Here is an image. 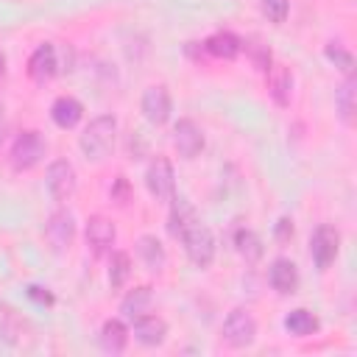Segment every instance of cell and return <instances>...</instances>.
<instances>
[{
  "instance_id": "7a4b0ae2",
  "label": "cell",
  "mask_w": 357,
  "mask_h": 357,
  "mask_svg": "<svg viewBox=\"0 0 357 357\" xmlns=\"http://www.w3.org/2000/svg\"><path fill=\"white\" fill-rule=\"evenodd\" d=\"M178 240L184 243V251H187V257H190V262H192L195 268L204 271V268L212 265V259H215V237H212L209 226H204L198 218H192V220L181 229Z\"/></svg>"
},
{
  "instance_id": "4dcf8cb0",
  "label": "cell",
  "mask_w": 357,
  "mask_h": 357,
  "mask_svg": "<svg viewBox=\"0 0 357 357\" xmlns=\"http://www.w3.org/2000/svg\"><path fill=\"white\" fill-rule=\"evenodd\" d=\"M28 296L31 298H36V301H45V304H50L53 298H50V293H42V287H36V284H31L28 287Z\"/></svg>"
},
{
  "instance_id": "30bf717a",
  "label": "cell",
  "mask_w": 357,
  "mask_h": 357,
  "mask_svg": "<svg viewBox=\"0 0 357 357\" xmlns=\"http://www.w3.org/2000/svg\"><path fill=\"white\" fill-rule=\"evenodd\" d=\"M268 282H271V287H273L279 296L296 293V290H298V268H296V262L287 259V257L273 259L271 268H268Z\"/></svg>"
},
{
  "instance_id": "83f0119b",
  "label": "cell",
  "mask_w": 357,
  "mask_h": 357,
  "mask_svg": "<svg viewBox=\"0 0 357 357\" xmlns=\"http://www.w3.org/2000/svg\"><path fill=\"white\" fill-rule=\"evenodd\" d=\"M248 50H251L254 67H257L259 73H268V70H271V50L262 47V45H248Z\"/></svg>"
},
{
  "instance_id": "2e32d148",
  "label": "cell",
  "mask_w": 357,
  "mask_h": 357,
  "mask_svg": "<svg viewBox=\"0 0 357 357\" xmlns=\"http://www.w3.org/2000/svg\"><path fill=\"white\" fill-rule=\"evenodd\" d=\"M50 117H53V123H56L59 128H73V126H78V120L84 117V106H81L78 98H73V95H61V98L53 100V106H50Z\"/></svg>"
},
{
  "instance_id": "3957f363",
  "label": "cell",
  "mask_w": 357,
  "mask_h": 357,
  "mask_svg": "<svg viewBox=\"0 0 357 357\" xmlns=\"http://www.w3.org/2000/svg\"><path fill=\"white\" fill-rule=\"evenodd\" d=\"M45 153H47V142L42 139V134L39 131H22L17 139H14V145H11V167L14 170H31V167H36L42 159H45Z\"/></svg>"
},
{
  "instance_id": "d6a6232c",
  "label": "cell",
  "mask_w": 357,
  "mask_h": 357,
  "mask_svg": "<svg viewBox=\"0 0 357 357\" xmlns=\"http://www.w3.org/2000/svg\"><path fill=\"white\" fill-rule=\"evenodd\" d=\"M3 128H6V123H3V117H0V142H3Z\"/></svg>"
},
{
  "instance_id": "7402d4cb",
  "label": "cell",
  "mask_w": 357,
  "mask_h": 357,
  "mask_svg": "<svg viewBox=\"0 0 357 357\" xmlns=\"http://www.w3.org/2000/svg\"><path fill=\"white\" fill-rule=\"evenodd\" d=\"M151 301H153V293H151V287H148V284H142V287H134V290H131V293L123 298V304H120V312H123V318L134 321V318H139V315H145V312H148Z\"/></svg>"
},
{
  "instance_id": "1f68e13d",
  "label": "cell",
  "mask_w": 357,
  "mask_h": 357,
  "mask_svg": "<svg viewBox=\"0 0 357 357\" xmlns=\"http://www.w3.org/2000/svg\"><path fill=\"white\" fill-rule=\"evenodd\" d=\"M3 67H6V56L0 53V75H3Z\"/></svg>"
},
{
  "instance_id": "4316f807",
  "label": "cell",
  "mask_w": 357,
  "mask_h": 357,
  "mask_svg": "<svg viewBox=\"0 0 357 357\" xmlns=\"http://www.w3.org/2000/svg\"><path fill=\"white\" fill-rule=\"evenodd\" d=\"M262 14L271 22L282 25L287 20V14H290V0H262Z\"/></svg>"
},
{
  "instance_id": "277c9868",
  "label": "cell",
  "mask_w": 357,
  "mask_h": 357,
  "mask_svg": "<svg viewBox=\"0 0 357 357\" xmlns=\"http://www.w3.org/2000/svg\"><path fill=\"white\" fill-rule=\"evenodd\" d=\"M254 337H257V321H254V315L245 307L231 310L226 315V321H223V340L229 346H234V349H245V346L254 343Z\"/></svg>"
},
{
  "instance_id": "5b68a950",
  "label": "cell",
  "mask_w": 357,
  "mask_h": 357,
  "mask_svg": "<svg viewBox=\"0 0 357 357\" xmlns=\"http://www.w3.org/2000/svg\"><path fill=\"white\" fill-rule=\"evenodd\" d=\"M145 187L156 201H170L176 195V173L165 156H156L145 170Z\"/></svg>"
},
{
  "instance_id": "484cf974",
  "label": "cell",
  "mask_w": 357,
  "mask_h": 357,
  "mask_svg": "<svg viewBox=\"0 0 357 357\" xmlns=\"http://www.w3.org/2000/svg\"><path fill=\"white\" fill-rule=\"evenodd\" d=\"M324 53H326V59H329L337 70H343L346 75H351V73H354V56H351L346 47H340L337 42H329Z\"/></svg>"
},
{
  "instance_id": "6da1fadb",
  "label": "cell",
  "mask_w": 357,
  "mask_h": 357,
  "mask_svg": "<svg viewBox=\"0 0 357 357\" xmlns=\"http://www.w3.org/2000/svg\"><path fill=\"white\" fill-rule=\"evenodd\" d=\"M114 137H117V120L112 114H100V117L89 120V126L81 134V139H78L81 153L89 162H103L109 156V151L114 148Z\"/></svg>"
},
{
  "instance_id": "5bb4252c",
  "label": "cell",
  "mask_w": 357,
  "mask_h": 357,
  "mask_svg": "<svg viewBox=\"0 0 357 357\" xmlns=\"http://www.w3.org/2000/svg\"><path fill=\"white\" fill-rule=\"evenodd\" d=\"M137 257L142 259V265L151 271V273H159L167 262V251L162 245V240L156 234H142L137 240Z\"/></svg>"
},
{
  "instance_id": "603a6c76",
  "label": "cell",
  "mask_w": 357,
  "mask_h": 357,
  "mask_svg": "<svg viewBox=\"0 0 357 357\" xmlns=\"http://www.w3.org/2000/svg\"><path fill=\"white\" fill-rule=\"evenodd\" d=\"M284 329L290 335H296V337H307V335L318 332V318L310 310L298 307V310H293V312L284 315Z\"/></svg>"
},
{
  "instance_id": "52a82bcc",
  "label": "cell",
  "mask_w": 357,
  "mask_h": 357,
  "mask_svg": "<svg viewBox=\"0 0 357 357\" xmlns=\"http://www.w3.org/2000/svg\"><path fill=\"white\" fill-rule=\"evenodd\" d=\"M45 184H47L50 198L59 201V204H64V201L75 192V170H73V165H70L67 159H56V162H50Z\"/></svg>"
},
{
  "instance_id": "cb8c5ba5",
  "label": "cell",
  "mask_w": 357,
  "mask_h": 357,
  "mask_svg": "<svg viewBox=\"0 0 357 357\" xmlns=\"http://www.w3.org/2000/svg\"><path fill=\"white\" fill-rule=\"evenodd\" d=\"M170 201H173V206H170L167 229H170V234H173V237H178V234H181V229L195 218V209H192V206L187 204V198H181V195H178V198L173 195Z\"/></svg>"
},
{
  "instance_id": "4fadbf2b",
  "label": "cell",
  "mask_w": 357,
  "mask_h": 357,
  "mask_svg": "<svg viewBox=\"0 0 357 357\" xmlns=\"http://www.w3.org/2000/svg\"><path fill=\"white\" fill-rule=\"evenodd\" d=\"M56 47L50 45V42H45V45H39L33 53H31V59H28V75L33 78V81H39V84H45V81H50L53 75H56Z\"/></svg>"
},
{
  "instance_id": "d4e9b609",
  "label": "cell",
  "mask_w": 357,
  "mask_h": 357,
  "mask_svg": "<svg viewBox=\"0 0 357 357\" xmlns=\"http://www.w3.org/2000/svg\"><path fill=\"white\" fill-rule=\"evenodd\" d=\"M128 276H131V257L126 251H112V257H109V284L117 290L128 282Z\"/></svg>"
},
{
  "instance_id": "8fae6325",
  "label": "cell",
  "mask_w": 357,
  "mask_h": 357,
  "mask_svg": "<svg viewBox=\"0 0 357 357\" xmlns=\"http://www.w3.org/2000/svg\"><path fill=\"white\" fill-rule=\"evenodd\" d=\"M142 114L153 126H162L170 117V92H167V86L156 84V86L145 89V95H142Z\"/></svg>"
},
{
  "instance_id": "9c48e42d",
  "label": "cell",
  "mask_w": 357,
  "mask_h": 357,
  "mask_svg": "<svg viewBox=\"0 0 357 357\" xmlns=\"http://www.w3.org/2000/svg\"><path fill=\"white\" fill-rule=\"evenodd\" d=\"M173 145H176L178 156L195 159L204 151V131L192 120H178L173 128Z\"/></svg>"
},
{
  "instance_id": "ba28073f",
  "label": "cell",
  "mask_w": 357,
  "mask_h": 357,
  "mask_svg": "<svg viewBox=\"0 0 357 357\" xmlns=\"http://www.w3.org/2000/svg\"><path fill=\"white\" fill-rule=\"evenodd\" d=\"M114 237H117V231H114V223H112L109 218L92 215V218L86 220V245L92 248L95 257L109 254L112 245H114Z\"/></svg>"
},
{
  "instance_id": "9a60e30c",
  "label": "cell",
  "mask_w": 357,
  "mask_h": 357,
  "mask_svg": "<svg viewBox=\"0 0 357 357\" xmlns=\"http://www.w3.org/2000/svg\"><path fill=\"white\" fill-rule=\"evenodd\" d=\"M134 337L142 346H162L167 337V324L159 315H139L134 318Z\"/></svg>"
},
{
  "instance_id": "ffe728a7",
  "label": "cell",
  "mask_w": 357,
  "mask_h": 357,
  "mask_svg": "<svg viewBox=\"0 0 357 357\" xmlns=\"http://www.w3.org/2000/svg\"><path fill=\"white\" fill-rule=\"evenodd\" d=\"M354 98H357V81H354V75H346V81L335 92V106L346 126H351V120H354V103H357Z\"/></svg>"
},
{
  "instance_id": "f546056e",
  "label": "cell",
  "mask_w": 357,
  "mask_h": 357,
  "mask_svg": "<svg viewBox=\"0 0 357 357\" xmlns=\"http://www.w3.org/2000/svg\"><path fill=\"white\" fill-rule=\"evenodd\" d=\"M290 234H293V220H287V218H282V220L276 223V237H279V240L284 243V240H287Z\"/></svg>"
},
{
  "instance_id": "44dd1931",
  "label": "cell",
  "mask_w": 357,
  "mask_h": 357,
  "mask_svg": "<svg viewBox=\"0 0 357 357\" xmlns=\"http://www.w3.org/2000/svg\"><path fill=\"white\" fill-rule=\"evenodd\" d=\"M234 248L245 262H259L262 251H265V245L254 229H237L234 231Z\"/></svg>"
},
{
  "instance_id": "e0dca14e",
  "label": "cell",
  "mask_w": 357,
  "mask_h": 357,
  "mask_svg": "<svg viewBox=\"0 0 357 357\" xmlns=\"http://www.w3.org/2000/svg\"><path fill=\"white\" fill-rule=\"evenodd\" d=\"M204 50L209 53V56H215V59H237L240 56V50H243V39L240 36H234L231 31H218V33H212L206 42H204Z\"/></svg>"
},
{
  "instance_id": "ac0fdd59",
  "label": "cell",
  "mask_w": 357,
  "mask_h": 357,
  "mask_svg": "<svg viewBox=\"0 0 357 357\" xmlns=\"http://www.w3.org/2000/svg\"><path fill=\"white\" fill-rule=\"evenodd\" d=\"M271 81H268V92L273 98L276 106H287L290 98H293V73L287 67H271Z\"/></svg>"
},
{
  "instance_id": "7c38bea8",
  "label": "cell",
  "mask_w": 357,
  "mask_h": 357,
  "mask_svg": "<svg viewBox=\"0 0 357 357\" xmlns=\"http://www.w3.org/2000/svg\"><path fill=\"white\" fill-rule=\"evenodd\" d=\"M45 234H47V240L53 243V248H56V251L70 248V243H73V237H75V218H73L67 209L53 212V215L47 218Z\"/></svg>"
},
{
  "instance_id": "8992f818",
  "label": "cell",
  "mask_w": 357,
  "mask_h": 357,
  "mask_svg": "<svg viewBox=\"0 0 357 357\" xmlns=\"http://www.w3.org/2000/svg\"><path fill=\"white\" fill-rule=\"evenodd\" d=\"M337 245H340V234L335 231V226L321 223V226L312 231V237H310V257H312V262H315L318 271H326V268L335 262Z\"/></svg>"
},
{
  "instance_id": "d6986e66",
  "label": "cell",
  "mask_w": 357,
  "mask_h": 357,
  "mask_svg": "<svg viewBox=\"0 0 357 357\" xmlns=\"http://www.w3.org/2000/svg\"><path fill=\"white\" fill-rule=\"evenodd\" d=\"M126 343H128V329H126L123 321L112 318V321H106V324L100 326V346H103V351L120 354V351L126 349Z\"/></svg>"
},
{
  "instance_id": "f1b7e54d",
  "label": "cell",
  "mask_w": 357,
  "mask_h": 357,
  "mask_svg": "<svg viewBox=\"0 0 357 357\" xmlns=\"http://www.w3.org/2000/svg\"><path fill=\"white\" fill-rule=\"evenodd\" d=\"M109 195H112V201H114V204L126 206V204L131 201V192H128V181H126L123 176H117V181H114V187L109 190Z\"/></svg>"
}]
</instances>
